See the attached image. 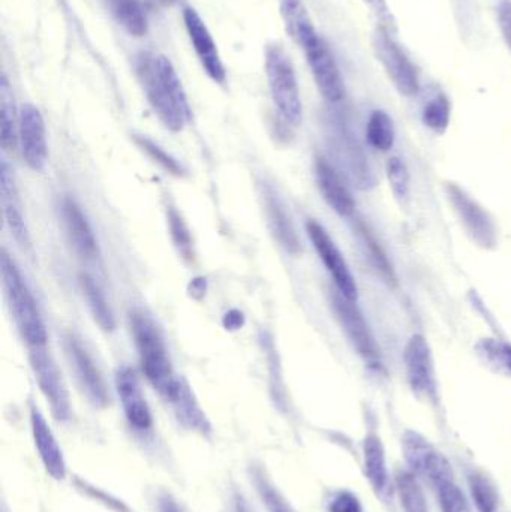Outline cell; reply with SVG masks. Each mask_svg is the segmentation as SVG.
Here are the masks:
<instances>
[{"label":"cell","mask_w":511,"mask_h":512,"mask_svg":"<svg viewBox=\"0 0 511 512\" xmlns=\"http://www.w3.org/2000/svg\"><path fill=\"white\" fill-rule=\"evenodd\" d=\"M137 74L153 111L165 128L182 131L192 119V111L171 60L143 53L137 60Z\"/></svg>","instance_id":"6da1fadb"},{"label":"cell","mask_w":511,"mask_h":512,"mask_svg":"<svg viewBox=\"0 0 511 512\" xmlns=\"http://www.w3.org/2000/svg\"><path fill=\"white\" fill-rule=\"evenodd\" d=\"M129 324L147 381L167 402H176L183 382L176 378L164 337L155 321L144 310L135 309L129 315Z\"/></svg>","instance_id":"7a4b0ae2"},{"label":"cell","mask_w":511,"mask_h":512,"mask_svg":"<svg viewBox=\"0 0 511 512\" xmlns=\"http://www.w3.org/2000/svg\"><path fill=\"white\" fill-rule=\"evenodd\" d=\"M0 270H2L6 300H8L9 309H11L21 336L26 340L27 346L45 345L47 331H45L44 322L39 315L35 298H33L27 283L24 282L14 259L9 258L6 251L2 252V258H0Z\"/></svg>","instance_id":"3957f363"},{"label":"cell","mask_w":511,"mask_h":512,"mask_svg":"<svg viewBox=\"0 0 511 512\" xmlns=\"http://www.w3.org/2000/svg\"><path fill=\"white\" fill-rule=\"evenodd\" d=\"M266 74L273 104L282 122L288 126H299L303 116L299 83L293 63L281 45L267 48Z\"/></svg>","instance_id":"277c9868"},{"label":"cell","mask_w":511,"mask_h":512,"mask_svg":"<svg viewBox=\"0 0 511 512\" xmlns=\"http://www.w3.org/2000/svg\"><path fill=\"white\" fill-rule=\"evenodd\" d=\"M402 451L410 471L428 480L435 489L455 481L452 465L446 456L416 430L404 433Z\"/></svg>","instance_id":"5b68a950"},{"label":"cell","mask_w":511,"mask_h":512,"mask_svg":"<svg viewBox=\"0 0 511 512\" xmlns=\"http://www.w3.org/2000/svg\"><path fill=\"white\" fill-rule=\"evenodd\" d=\"M330 300H332V309L335 312L336 319H338L342 331L350 340L353 348L356 349L357 354L372 369H380V348L375 342L374 334H372L365 316L357 307L356 301L348 300L339 291H333Z\"/></svg>","instance_id":"8992f818"},{"label":"cell","mask_w":511,"mask_h":512,"mask_svg":"<svg viewBox=\"0 0 511 512\" xmlns=\"http://www.w3.org/2000/svg\"><path fill=\"white\" fill-rule=\"evenodd\" d=\"M29 360L35 373L39 390L50 403L54 418L59 421H68L71 417V402H69L68 390L63 382L62 373L57 369L51 355L48 354L45 345L29 346Z\"/></svg>","instance_id":"52a82bcc"},{"label":"cell","mask_w":511,"mask_h":512,"mask_svg":"<svg viewBox=\"0 0 511 512\" xmlns=\"http://www.w3.org/2000/svg\"><path fill=\"white\" fill-rule=\"evenodd\" d=\"M390 35L392 33L387 32L386 29L378 30L374 39L375 54L396 90L401 95L410 98L419 92V77H417L416 68L408 59L407 54L401 50V47L393 41Z\"/></svg>","instance_id":"ba28073f"},{"label":"cell","mask_w":511,"mask_h":512,"mask_svg":"<svg viewBox=\"0 0 511 512\" xmlns=\"http://www.w3.org/2000/svg\"><path fill=\"white\" fill-rule=\"evenodd\" d=\"M309 239L314 245L315 251L320 255L321 261L326 265L327 271L333 277L336 288L348 300L357 301L359 289H357L356 279L345 261L344 255L339 251L338 246L333 242L323 225L315 221H309L306 224Z\"/></svg>","instance_id":"9c48e42d"},{"label":"cell","mask_w":511,"mask_h":512,"mask_svg":"<svg viewBox=\"0 0 511 512\" xmlns=\"http://www.w3.org/2000/svg\"><path fill=\"white\" fill-rule=\"evenodd\" d=\"M309 68L314 75L315 83L321 95L329 102H339L345 96L344 78L339 71L338 63L326 42L320 38L303 48Z\"/></svg>","instance_id":"30bf717a"},{"label":"cell","mask_w":511,"mask_h":512,"mask_svg":"<svg viewBox=\"0 0 511 512\" xmlns=\"http://www.w3.org/2000/svg\"><path fill=\"white\" fill-rule=\"evenodd\" d=\"M18 119V143L24 162L32 170H42L48 155L44 117L35 105L26 104L21 107Z\"/></svg>","instance_id":"8fae6325"},{"label":"cell","mask_w":511,"mask_h":512,"mask_svg":"<svg viewBox=\"0 0 511 512\" xmlns=\"http://www.w3.org/2000/svg\"><path fill=\"white\" fill-rule=\"evenodd\" d=\"M186 32H188L191 44L194 45L195 54L203 66L204 72L212 78L215 83H224L225 68L219 56L216 42L213 41L209 27L204 23L203 18L198 15L195 9L186 8L183 12Z\"/></svg>","instance_id":"7c38bea8"},{"label":"cell","mask_w":511,"mask_h":512,"mask_svg":"<svg viewBox=\"0 0 511 512\" xmlns=\"http://www.w3.org/2000/svg\"><path fill=\"white\" fill-rule=\"evenodd\" d=\"M405 370L414 393L432 397L435 394L434 366L431 349L422 334H414L408 340L404 352Z\"/></svg>","instance_id":"4fadbf2b"},{"label":"cell","mask_w":511,"mask_h":512,"mask_svg":"<svg viewBox=\"0 0 511 512\" xmlns=\"http://www.w3.org/2000/svg\"><path fill=\"white\" fill-rule=\"evenodd\" d=\"M30 427H32L36 451H38L39 459H41L45 471L53 480H65L66 462L62 448L59 447V442L51 432L44 415L36 406H32V409H30Z\"/></svg>","instance_id":"5bb4252c"},{"label":"cell","mask_w":511,"mask_h":512,"mask_svg":"<svg viewBox=\"0 0 511 512\" xmlns=\"http://www.w3.org/2000/svg\"><path fill=\"white\" fill-rule=\"evenodd\" d=\"M116 387L128 423L140 432L149 430L153 424L152 412L144 399L134 370L129 367L119 369L116 375Z\"/></svg>","instance_id":"9a60e30c"},{"label":"cell","mask_w":511,"mask_h":512,"mask_svg":"<svg viewBox=\"0 0 511 512\" xmlns=\"http://www.w3.org/2000/svg\"><path fill=\"white\" fill-rule=\"evenodd\" d=\"M65 345L69 360H71L72 366H74L78 381H80L83 390L86 391L87 397H89L96 406L107 405L108 393L104 379H102L101 372H99L98 367L93 363L90 355L87 354L84 346L81 345L80 340L72 336V334H69V336H66Z\"/></svg>","instance_id":"2e32d148"},{"label":"cell","mask_w":511,"mask_h":512,"mask_svg":"<svg viewBox=\"0 0 511 512\" xmlns=\"http://www.w3.org/2000/svg\"><path fill=\"white\" fill-rule=\"evenodd\" d=\"M315 176H317L318 188L326 203L338 213L339 216L353 215L356 209V201L351 195L350 189L345 185L341 174L333 168L326 159L318 158L315 162Z\"/></svg>","instance_id":"e0dca14e"},{"label":"cell","mask_w":511,"mask_h":512,"mask_svg":"<svg viewBox=\"0 0 511 512\" xmlns=\"http://www.w3.org/2000/svg\"><path fill=\"white\" fill-rule=\"evenodd\" d=\"M450 198L453 206L456 207V212L459 213V218L462 219L470 234H473L474 240L483 246L494 245V224L488 213L456 186L450 188Z\"/></svg>","instance_id":"ac0fdd59"},{"label":"cell","mask_w":511,"mask_h":512,"mask_svg":"<svg viewBox=\"0 0 511 512\" xmlns=\"http://www.w3.org/2000/svg\"><path fill=\"white\" fill-rule=\"evenodd\" d=\"M62 218L69 242L74 246L77 254L86 259H95L99 255L98 242L93 236L92 228H90L86 216L71 198L63 200Z\"/></svg>","instance_id":"d6986e66"},{"label":"cell","mask_w":511,"mask_h":512,"mask_svg":"<svg viewBox=\"0 0 511 512\" xmlns=\"http://www.w3.org/2000/svg\"><path fill=\"white\" fill-rule=\"evenodd\" d=\"M363 466H365V475L371 484L375 495L380 498L389 496L390 477L387 469L386 450L380 436L375 433H369L363 444Z\"/></svg>","instance_id":"ffe728a7"},{"label":"cell","mask_w":511,"mask_h":512,"mask_svg":"<svg viewBox=\"0 0 511 512\" xmlns=\"http://www.w3.org/2000/svg\"><path fill=\"white\" fill-rule=\"evenodd\" d=\"M281 15L288 35L302 50L320 38L302 0H282Z\"/></svg>","instance_id":"44dd1931"},{"label":"cell","mask_w":511,"mask_h":512,"mask_svg":"<svg viewBox=\"0 0 511 512\" xmlns=\"http://www.w3.org/2000/svg\"><path fill=\"white\" fill-rule=\"evenodd\" d=\"M0 182H2L3 215H5L6 225H8L9 230H11L14 239L17 240L21 246H27L30 243L29 231H27L26 222H24L23 215H21L14 179H12L11 173H9L6 161L2 162Z\"/></svg>","instance_id":"7402d4cb"},{"label":"cell","mask_w":511,"mask_h":512,"mask_svg":"<svg viewBox=\"0 0 511 512\" xmlns=\"http://www.w3.org/2000/svg\"><path fill=\"white\" fill-rule=\"evenodd\" d=\"M18 122L15 113L14 95L8 78L2 75L0 80V140L5 152H14L18 146Z\"/></svg>","instance_id":"603a6c76"},{"label":"cell","mask_w":511,"mask_h":512,"mask_svg":"<svg viewBox=\"0 0 511 512\" xmlns=\"http://www.w3.org/2000/svg\"><path fill=\"white\" fill-rule=\"evenodd\" d=\"M117 23L132 36H144L147 32V17L138 0H104Z\"/></svg>","instance_id":"cb8c5ba5"},{"label":"cell","mask_w":511,"mask_h":512,"mask_svg":"<svg viewBox=\"0 0 511 512\" xmlns=\"http://www.w3.org/2000/svg\"><path fill=\"white\" fill-rule=\"evenodd\" d=\"M267 213H269L270 227L275 233L278 242L287 249L290 254L296 255L300 252V243L296 231L291 225L290 218L285 213L284 207L279 203L278 198L267 195Z\"/></svg>","instance_id":"d4e9b609"},{"label":"cell","mask_w":511,"mask_h":512,"mask_svg":"<svg viewBox=\"0 0 511 512\" xmlns=\"http://www.w3.org/2000/svg\"><path fill=\"white\" fill-rule=\"evenodd\" d=\"M395 481L404 512H429L428 501L414 472L399 471Z\"/></svg>","instance_id":"484cf974"},{"label":"cell","mask_w":511,"mask_h":512,"mask_svg":"<svg viewBox=\"0 0 511 512\" xmlns=\"http://www.w3.org/2000/svg\"><path fill=\"white\" fill-rule=\"evenodd\" d=\"M80 283L90 310H92L93 318L98 322L99 327L105 331L113 330L116 327V321H114L113 312H111L101 289L93 282L92 277L87 276V274H81Z\"/></svg>","instance_id":"4316f807"},{"label":"cell","mask_w":511,"mask_h":512,"mask_svg":"<svg viewBox=\"0 0 511 512\" xmlns=\"http://www.w3.org/2000/svg\"><path fill=\"white\" fill-rule=\"evenodd\" d=\"M366 138L369 146L380 152H389L395 144L396 132L392 117L384 111L377 110L371 114L366 126Z\"/></svg>","instance_id":"83f0119b"},{"label":"cell","mask_w":511,"mask_h":512,"mask_svg":"<svg viewBox=\"0 0 511 512\" xmlns=\"http://www.w3.org/2000/svg\"><path fill=\"white\" fill-rule=\"evenodd\" d=\"M468 486H470L471 498L477 511L498 512L500 498L491 478L486 477L482 472H474L468 477Z\"/></svg>","instance_id":"f1b7e54d"},{"label":"cell","mask_w":511,"mask_h":512,"mask_svg":"<svg viewBox=\"0 0 511 512\" xmlns=\"http://www.w3.org/2000/svg\"><path fill=\"white\" fill-rule=\"evenodd\" d=\"M359 233L360 237H362L363 246L368 251L369 261L372 262L375 270L383 277L384 282L389 283V285H395V271H393L392 264H390L389 258H387L386 252L383 251L380 243H377V240L374 239V236L369 233L366 227H359Z\"/></svg>","instance_id":"f546056e"},{"label":"cell","mask_w":511,"mask_h":512,"mask_svg":"<svg viewBox=\"0 0 511 512\" xmlns=\"http://www.w3.org/2000/svg\"><path fill=\"white\" fill-rule=\"evenodd\" d=\"M423 123L431 131L443 134L450 123V102L444 95L431 99L423 108Z\"/></svg>","instance_id":"4dcf8cb0"},{"label":"cell","mask_w":511,"mask_h":512,"mask_svg":"<svg viewBox=\"0 0 511 512\" xmlns=\"http://www.w3.org/2000/svg\"><path fill=\"white\" fill-rule=\"evenodd\" d=\"M387 179H389L390 188H392L393 195L396 200H408L411 191V177L410 170L407 164L401 158H390L387 162Z\"/></svg>","instance_id":"1f68e13d"},{"label":"cell","mask_w":511,"mask_h":512,"mask_svg":"<svg viewBox=\"0 0 511 512\" xmlns=\"http://www.w3.org/2000/svg\"><path fill=\"white\" fill-rule=\"evenodd\" d=\"M480 352L485 355L488 363L511 376V345L509 343L498 339H486L480 345Z\"/></svg>","instance_id":"d6a6232c"},{"label":"cell","mask_w":511,"mask_h":512,"mask_svg":"<svg viewBox=\"0 0 511 512\" xmlns=\"http://www.w3.org/2000/svg\"><path fill=\"white\" fill-rule=\"evenodd\" d=\"M437 492L443 512H471L467 498L455 481L438 487Z\"/></svg>","instance_id":"836d02e7"},{"label":"cell","mask_w":511,"mask_h":512,"mask_svg":"<svg viewBox=\"0 0 511 512\" xmlns=\"http://www.w3.org/2000/svg\"><path fill=\"white\" fill-rule=\"evenodd\" d=\"M135 141H137L138 146L153 159V161L158 162L162 168L168 171V173L174 174V176H182L183 168L173 156L168 155L164 149L158 146V144L150 141L149 138L144 137H135Z\"/></svg>","instance_id":"e575fe53"},{"label":"cell","mask_w":511,"mask_h":512,"mask_svg":"<svg viewBox=\"0 0 511 512\" xmlns=\"http://www.w3.org/2000/svg\"><path fill=\"white\" fill-rule=\"evenodd\" d=\"M261 498H263L264 504H266L267 511L269 512H294L293 508L290 507L287 501H285L284 496L278 492V490L273 489L269 484L261 481L260 486Z\"/></svg>","instance_id":"d590c367"},{"label":"cell","mask_w":511,"mask_h":512,"mask_svg":"<svg viewBox=\"0 0 511 512\" xmlns=\"http://www.w3.org/2000/svg\"><path fill=\"white\" fill-rule=\"evenodd\" d=\"M330 512H363L359 498L351 492H341L330 502Z\"/></svg>","instance_id":"8d00e7d4"},{"label":"cell","mask_w":511,"mask_h":512,"mask_svg":"<svg viewBox=\"0 0 511 512\" xmlns=\"http://www.w3.org/2000/svg\"><path fill=\"white\" fill-rule=\"evenodd\" d=\"M363 2L372 9L375 17L381 23V29H386L390 33H392V30H395V18H393L386 0H363Z\"/></svg>","instance_id":"74e56055"},{"label":"cell","mask_w":511,"mask_h":512,"mask_svg":"<svg viewBox=\"0 0 511 512\" xmlns=\"http://www.w3.org/2000/svg\"><path fill=\"white\" fill-rule=\"evenodd\" d=\"M170 228L171 234H173L174 240L177 245L182 248V252H188L191 249V237H189L188 230H186L185 224L180 221L179 216L176 212L170 213Z\"/></svg>","instance_id":"f35d334b"},{"label":"cell","mask_w":511,"mask_h":512,"mask_svg":"<svg viewBox=\"0 0 511 512\" xmlns=\"http://www.w3.org/2000/svg\"><path fill=\"white\" fill-rule=\"evenodd\" d=\"M498 24L507 45L511 48V0H501L497 8Z\"/></svg>","instance_id":"ab89813d"},{"label":"cell","mask_w":511,"mask_h":512,"mask_svg":"<svg viewBox=\"0 0 511 512\" xmlns=\"http://www.w3.org/2000/svg\"><path fill=\"white\" fill-rule=\"evenodd\" d=\"M159 511L161 512H183L182 508L179 507L176 501L170 496H165V498L161 499V504H159Z\"/></svg>","instance_id":"60d3db41"},{"label":"cell","mask_w":511,"mask_h":512,"mask_svg":"<svg viewBox=\"0 0 511 512\" xmlns=\"http://www.w3.org/2000/svg\"><path fill=\"white\" fill-rule=\"evenodd\" d=\"M165 3H171L174 2V0H164Z\"/></svg>","instance_id":"b9f144b4"}]
</instances>
